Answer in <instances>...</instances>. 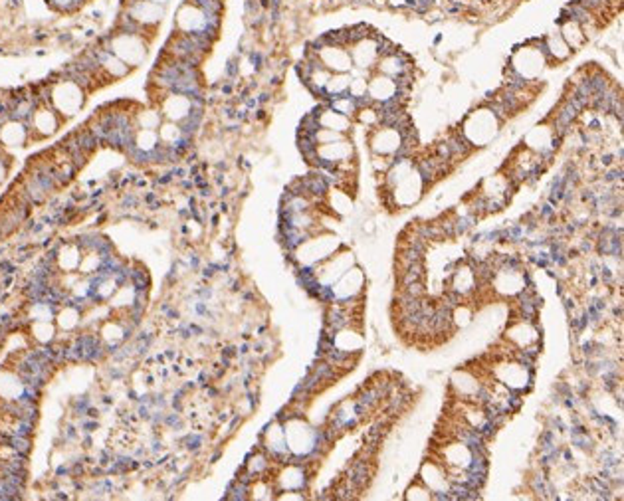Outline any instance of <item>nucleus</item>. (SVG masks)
<instances>
[{"instance_id":"3","label":"nucleus","mask_w":624,"mask_h":501,"mask_svg":"<svg viewBox=\"0 0 624 501\" xmlns=\"http://www.w3.org/2000/svg\"><path fill=\"white\" fill-rule=\"evenodd\" d=\"M147 2H155V4H165L167 0H147Z\"/></svg>"},{"instance_id":"1","label":"nucleus","mask_w":624,"mask_h":501,"mask_svg":"<svg viewBox=\"0 0 624 501\" xmlns=\"http://www.w3.org/2000/svg\"><path fill=\"white\" fill-rule=\"evenodd\" d=\"M32 119H34V125H36V129L42 131V135H50L56 131V117H54V113L48 110H40V111H34V115H32Z\"/></svg>"},{"instance_id":"2","label":"nucleus","mask_w":624,"mask_h":501,"mask_svg":"<svg viewBox=\"0 0 624 501\" xmlns=\"http://www.w3.org/2000/svg\"><path fill=\"white\" fill-rule=\"evenodd\" d=\"M432 8V0H416V4H414V12H418V14H424V12H428Z\"/></svg>"}]
</instances>
